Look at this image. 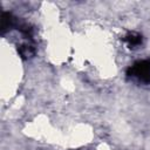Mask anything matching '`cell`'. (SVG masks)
<instances>
[{"instance_id":"cell-2","label":"cell","mask_w":150,"mask_h":150,"mask_svg":"<svg viewBox=\"0 0 150 150\" xmlns=\"http://www.w3.org/2000/svg\"><path fill=\"white\" fill-rule=\"evenodd\" d=\"M16 26H18L16 18H14L8 12H2V14H1V26H0L1 34H5L6 32H8L9 29H12L13 27H16Z\"/></svg>"},{"instance_id":"cell-1","label":"cell","mask_w":150,"mask_h":150,"mask_svg":"<svg viewBox=\"0 0 150 150\" xmlns=\"http://www.w3.org/2000/svg\"><path fill=\"white\" fill-rule=\"evenodd\" d=\"M127 74L129 76H132L137 79L138 81H142L144 83L150 82V60H141L135 62L132 66L128 68Z\"/></svg>"},{"instance_id":"cell-4","label":"cell","mask_w":150,"mask_h":150,"mask_svg":"<svg viewBox=\"0 0 150 150\" xmlns=\"http://www.w3.org/2000/svg\"><path fill=\"white\" fill-rule=\"evenodd\" d=\"M18 52L21 55L22 59H29V57H32L35 54V49L30 45H21L18 48Z\"/></svg>"},{"instance_id":"cell-3","label":"cell","mask_w":150,"mask_h":150,"mask_svg":"<svg viewBox=\"0 0 150 150\" xmlns=\"http://www.w3.org/2000/svg\"><path fill=\"white\" fill-rule=\"evenodd\" d=\"M123 41H124L130 48H135V47H138L139 45H142V35L138 34V33L131 32V33H128V34L123 38Z\"/></svg>"}]
</instances>
